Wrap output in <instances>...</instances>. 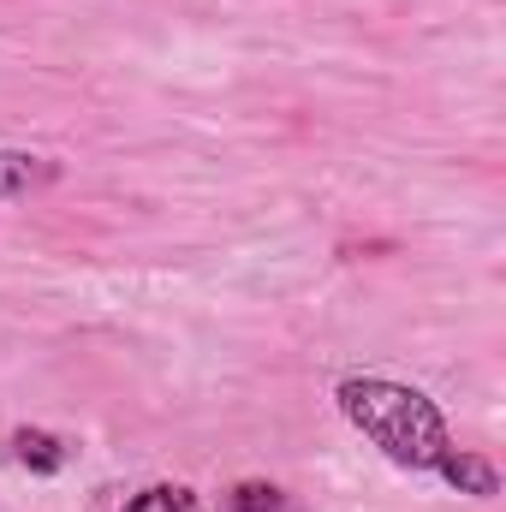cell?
I'll return each mask as SVG.
<instances>
[{"mask_svg": "<svg viewBox=\"0 0 506 512\" xmlns=\"http://www.w3.org/2000/svg\"><path fill=\"white\" fill-rule=\"evenodd\" d=\"M340 411L376 441L393 465L435 471L453 453L441 411L417 387H399V382H387V376H352V382H340Z\"/></svg>", "mask_w": 506, "mask_h": 512, "instance_id": "cell-1", "label": "cell"}, {"mask_svg": "<svg viewBox=\"0 0 506 512\" xmlns=\"http://www.w3.org/2000/svg\"><path fill=\"white\" fill-rule=\"evenodd\" d=\"M12 453H18V465H30V471H60V465H66V447H60L48 429H18V435H12Z\"/></svg>", "mask_w": 506, "mask_h": 512, "instance_id": "cell-4", "label": "cell"}, {"mask_svg": "<svg viewBox=\"0 0 506 512\" xmlns=\"http://www.w3.org/2000/svg\"><path fill=\"white\" fill-rule=\"evenodd\" d=\"M36 185H54V161L30 149H0V197H24Z\"/></svg>", "mask_w": 506, "mask_h": 512, "instance_id": "cell-2", "label": "cell"}, {"mask_svg": "<svg viewBox=\"0 0 506 512\" xmlns=\"http://www.w3.org/2000/svg\"><path fill=\"white\" fill-rule=\"evenodd\" d=\"M126 512H203V507H197L191 489H179V483H155V489H143L137 501H126Z\"/></svg>", "mask_w": 506, "mask_h": 512, "instance_id": "cell-5", "label": "cell"}, {"mask_svg": "<svg viewBox=\"0 0 506 512\" xmlns=\"http://www.w3.org/2000/svg\"><path fill=\"white\" fill-rule=\"evenodd\" d=\"M227 507L233 512H280L286 507V495H280L274 483H239V489L227 495Z\"/></svg>", "mask_w": 506, "mask_h": 512, "instance_id": "cell-6", "label": "cell"}, {"mask_svg": "<svg viewBox=\"0 0 506 512\" xmlns=\"http://www.w3.org/2000/svg\"><path fill=\"white\" fill-rule=\"evenodd\" d=\"M453 489H465V495H495L501 483H495V465H483V459H471V453H447L441 465H435Z\"/></svg>", "mask_w": 506, "mask_h": 512, "instance_id": "cell-3", "label": "cell"}]
</instances>
